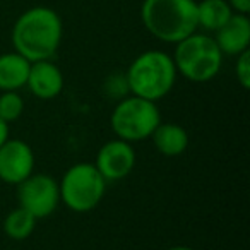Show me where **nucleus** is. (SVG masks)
I'll list each match as a JSON object with an SVG mask.
<instances>
[{
  "label": "nucleus",
  "instance_id": "f257e3e1",
  "mask_svg": "<svg viewBox=\"0 0 250 250\" xmlns=\"http://www.w3.org/2000/svg\"><path fill=\"white\" fill-rule=\"evenodd\" d=\"M62 42V19L50 7L22 12L12 28L14 50L29 62L50 60Z\"/></svg>",
  "mask_w": 250,
  "mask_h": 250
},
{
  "label": "nucleus",
  "instance_id": "f03ea898",
  "mask_svg": "<svg viewBox=\"0 0 250 250\" xmlns=\"http://www.w3.org/2000/svg\"><path fill=\"white\" fill-rule=\"evenodd\" d=\"M141 19L154 38L177 45L199 28L197 2L195 0H144L141 5Z\"/></svg>",
  "mask_w": 250,
  "mask_h": 250
},
{
  "label": "nucleus",
  "instance_id": "7ed1b4c3",
  "mask_svg": "<svg viewBox=\"0 0 250 250\" xmlns=\"http://www.w3.org/2000/svg\"><path fill=\"white\" fill-rule=\"evenodd\" d=\"M129 91L134 96L149 101L165 98L175 86L177 67L168 53L149 50L141 53L125 72Z\"/></svg>",
  "mask_w": 250,
  "mask_h": 250
},
{
  "label": "nucleus",
  "instance_id": "20e7f679",
  "mask_svg": "<svg viewBox=\"0 0 250 250\" xmlns=\"http://www.w3.org/2000/svg\"><path fill=\"white\" fill-rule=\"evenodd\" d=\"M185 79L194 83H206L218 76L223 63V53L218 48L214 38L208 35L192 33L185 40L177 43L175 55L171 57Z\"/></svg>",
  "mask_w": 250,
  "mask_h": 250
},
{
  "label": "nucleus",
  "instance_id": "39448f33",
  "mask_svg": "<svg viewBox=\"0 0 250 250\" xmlns=\"http://www.w3.org/2000/svg\"><path fill=\"white\" fill-rule=\"evenodd\" d=\"M110 124L118 139L136 143L151 137L154 129L161 124V115L154 101L132 94L118 101L113 108Z\"/></svg>",
  "mask_w": 250,
  "mask_h": 250
},
{
  "label": "nucleus",
  "instance_id": "423d86ee",
  "mask_svg": "<svg viewBox=\"0 0 250 250\" xmlns=\"http://www.w3.org/2000/svg\"><path fill=\"white\" fill-rule=\"evenodd\" d=\"M106 190V180L93 163H77L63 173L59 184L60 201L76 212L93 211Z\"/></svg>",
  "mask_w": 250,
  "mask_h": 250
},
{
  "label": "nucleus",
  "instance_id": "0eeeda50",
  "mask_svg": "<svg viewBox=\"0 0 250 250\" xmlns=\"http://www.w3.org/2000/svg\"><path fill=\"white\" fill-rule=\"evenodd\" d=\"M19 208L26 209L36 219L50 216L60 202L59 184L55 178L45 173H31L26 180L18 184Z\"/></svg>",
  "mask_w": 250,
  "mask_h": 250
},
{
  "label": "nucleus",
  "instance_id": "6e6552de",
  "mask_svg": "<svg viewBox=\"0 0 250 250\" xmlns=\"http://www.w3.org/2000/svg\"><path fill=\"white\" fill-rule=\"evenodd\" d=\"M94 167L104 180H122L136 167V151L127 141H108L100 147Z\"/></svg>",
  "mask_w": 250,
  "mask_h": 250
},
{
  "label": "nucleus",
  "instance_id": "1a4fd4ad",
  "mask_svg": "<svg viewBox=\"0 0 250 250\" xmlns=\"http://www.w3.org/2000/svg\"><path fill=\"white\" fill-rule=\"evenodd\" d=\"M35 154L21 139H7L0 146V180L18 185L33 173Z\"/></svg>",
  "mask_w": 250,
  "mask_h": 250
},
{
  "label": "nucleus",
  "instance_id": "9d476101",
  "mask_svg": "<svg viewBox=\"0 0 250 250\" xmlns=\"http://www.w3.org/2000/svg\"><path fill=\"white\" fill-rule=\"evenodd\" d=\"M26 86L40 100H52L63 89L62 70L50 60L31 62Z\"/></svg>",
  "mask_w": 250,
  "mask_h": 250
},
{
  "label": "nucleus",
  "instance_id": "9b49d317",
  "mask_svg": "<svg viewBox=\"0 0 250 250\" xmlns=\"http://www.w3.org/2000/svg\"><path fill=\"white\" fill-rule=\"evenodd\" d=\"M214 42L221 53L240 55L250 45V21L247 14L233 12L231 18L216 31Z\"/></svg>",
  "mask_w": 250,
  "mask_h": 250
},
{
  "label": "nucleus",
  "instance_id": "f8f14e48",
  "mask_svg": "<svg viewBox=\"0 0 250 250\" xmlns=\"http://www.w3.org/2000/svg\"><path fill=\"white\" fill-rule=\"evenodd\" d=\"M154 147L163 156H180L188 146L187 130L178 124H160L151 134Z\"/></svg>",
  "mask_w": 250,
  "mask_h": 250
},
{
  "label": "nucleus",
  "instance_id": "ddd939ff",
  "mask_svg": "<svg viewBox=\"0 0 250 250\" xmlns=\"http://www.w3.org/2000/svg\"><path fill=\"white\" fill-rule=\"evenodd\" d=\"M31 62L18 52L0 55V91H18L26 86Z\"/></svg>",
  "mask_w": 250,
  "mask_h": 250
},
{
  "label": "nucleus",
  "instance_id": "4468645a",
  "mask_svg": "<svg viewBox=\"0 0 250 250\" xmlns=\"http://www.w3.org/2000/svg\"><path fill=\"white\" fill-rule=\"evenodd\" d=\"M233 11L226 0H202L197 2V26L206 31H218L229 18Z\"/></svg>",
  "mask_w": 250,
  "mask_h": 250
},
{
  "label": "nucleus",
  "instance_id": "2eb2a0df",
  "mask_svg": "<svg viewBox=\"0 0 250 250\" xmlns=\"http://www.w3.org/2000/svg\"><path fill=\"white\" fill-rule=\"evenodd\" d=\"M35 226H36V218L22 208L11 211L4 221L5 233L12 240H26L35 231Z\"/></svg>",
  "mask_w": 250,
  "mask_h": 250
},
{
  "label": "nucleus",
  "instance_id": "dca6fc26",
  "mask_svg": "<svg viewBox=\"0 0 250 250\" xmlns=\"http://www.w3.org/2000/svg\"><path fill=\"white\" fill-rule=\"evenodd\" d=\"M24 101L18 94V91H2L0 94V120L14 122L22 115Z\"/></svg>",
  "mask_w": 250,
  "mask_h": 250
},
{
  "label": "nucleus",
  "instance_id": "f3484780",
  "mask_svg": "<svg viewBox=\"0 0 250 250\" xmlns=\"http://www.w3.org/2000/svg\"><path fill=\"white\" fill-rule=\"evenodd\" d=\"M103 91L106 94V98L110 100H124L129 93V84H127V79H125V74H111V76L106 77L103 84Z\"/></svg>",
  "mask_w": 250,
  "mask_h": 250
},
{
  "label": "nucleus",
  "instance_id": "a211bd4d",
  "mask_svg": "<svg viewBox=\"0 0 250 250\" xmlns=\"http://www.w3.org/2000/svg\"><path fill=\"white\" fill-rule=\"evenodd\" d=\"M236 65H235V74L236 81L243 89H249L250 87V52L245 50L240 55H236Z\"/></svg>",
  "mask_w": 250,
  "mask_h": 250
},
{
  "label": "nucleus",
  "instance_id": "6ab92c4d",
  "mask_svg": "<svg viewBox=\"0 0 250 250\" xmlns=\"http://www.w3.org/2000/svg\"><path fill=\"white\" fill-rule=\"evenodd\" d=\"M231 11H236L238 14H249L250 0H228Z\"/></svg>",
  "mask_w": 250,
  "mask_h": 250
},
{
  "label": "nucleus",
  "instance_id": "aec40b11",
  "mask_svg": "<svg viewBox=\"0 0 250 250\" xmlns=\"http://www.w3.org/2000/svg\"><path fill=\"white\" fill-rule=\"evenodd\" d=\"M9 139V124L4 120H0V146Z\"/></svg>",
  "mask_w": 250,
  "mask_h": 250
},
{
  "label": "nucleus",
  "instance_id": "412c9836",
  "mask_svg": "<svg viewBox=\"0 0 250 250\" xmlns=\"http://www.w3.org/2000/svg\"><path fill=\"white\" fill-rule=\"evenodd\" d=\"M167 250H195L192 247H184V245H178V247H171V249H167Z\"/></svg>",
  "mask_w": 250,
  "mask_h": 250
}]
</instances>
